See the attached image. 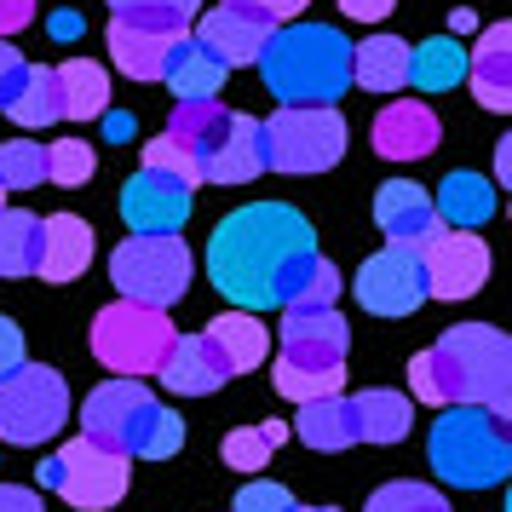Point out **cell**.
I'll use <instances>...</instances> for the list:
<instances>
[{
  "instance_id": "obj_50",
  "label": "cell",
  "mask_w": 512,
  "mask_h": 512,
  "mask_svg": "<svg viewBox=\"0 0 512 512\" xmlns=\"http://www.w3.org/2000/svg\"><path fill=\"white\" fill-rule=\"evenodd\" d=\"M75 29H81V18H75V12H58V18H52V35H58V41H70Z\"/></svg>"
},
{
  "instance_id": "obj_25",
  "label": "cell",
  "mask_w": 512,
  "mask_h": 512,
  "mask_svg": "<svg viewBox=\"0 0 512 512\" xmlns=\"http://www.w3.org/2000/svg\"><path fill=\"white\" fill-rule=\"evenodd\" d=\"M432 213L449 231H478V225L495 219V185L484 173H449L438 185V196H432Z\"/></svg>"
},
{
  "instance_id": "obj_21",
  "label": "cell",
  "mask_w": 512,
  "mask_h": 512,
  "mask_svg": "<svg viewBox=\"0 0 512 512\" xmlns=\"http://www.w3.org/2000/svg\"><path fill=\"white\" fill-rule=\"evenodd\" d=\"M466 81L484 110H512V24H489L478 47L466 52Z\"/></svg>"
},
{
  "instance_id": "obj_29",
  "label": "cell",
  "mask_w": 512,
  "mask_h": 512,
  "mask_svg": "<svg viewBox=\"0 0 512 512\" xmlns=\"http://www.w3.org/2000/svg\"><path fill=\"white\" fill-rule=\"evenodd\" d=\"M409 397L392 392V386H369V392L351 397V426H357V443H397L409 438Z\"/></svg>"
},
{
  "instance_id": "obj_3",
  "label": "cell",
  "mask_w": 512,
  "mask_h": 512,
  "mask_svg": "<svg viewBox=\"0 0 512 512\" xmlns=\"http://www.w3.org/2000/svg\"><path fill=\"white\" fill-rule=\"evenodd\" d=\"M81 432L98 438L104 449H116V455H127V461H167L185 443V420L173 415L167 403H156V392L144 380L116 374V380H104V386L87 392Z\"/></svg>"
},
{
  "instance_id": "obj_28",
  "label": "cell",
  "mask_w": 512,
  "mask_h": 512,
  "mask_svg": "<svg viewBox=\"0 0 512 512\" xmlns=\"http://www.w3.org/2000/svg\"><path fill=\"white\" fill-rule=\"evenodd\" d=\"M351 81L363 93H403L409 87V41L369 35L363 47H351Z\"/></svg>"
},
{
  "instance_id": "obj_42",
  "label": "cell",
  "mask_w": 512,
  "mask_h": 512,
  "mask_svg": "<svg viewBox=\"0 0 512 512\" xmlns=\"http://www.w3.org/2000/svg\"><path fill=\"white\" fill-rule=\"evenodd\" d=\"M294 507H300V501H294L282 484H265V478L242 484L236 489V501H231V512H294Z\"/></svg>"
},
{
  "instance_id": "obj_35",
  "label": "cell",
  "mask_w": 512,
  "mask_h": 512,
  "mask_svg": "<svg viewBox=\"0 0 512 512\" xmlns=\"http://www.w3.org/2000/svg\"><path fill=\"white\" fill-rule=\"evenodd\" d=\"M409 392L420 397V403H432V409H449V403H461V374H455V363H449V351L443 346H426L409 363Z\"/></svg>"
},
{
  "instance_id": "obj_22",
  "label": "cell",
  "mask_w": 512,
  "mask_h": 512,
  "mask_svg": "<svg viewBox=\"0 0 512 512\" xmlns=\"http://www.w3.org/2000/svg\"><path fill=\"white\" fill-rule=\"evenodd\" d=\"M265 173V156H259V121L231 110V127H225V139L213 144L208 156H202V179L213 185H248Z\"/></svg>"
},
{
  "instance_id": "obj_27",
  "label": "cell",
  "mask_w": 512,
  "mask_h": 512,
  "mask_svg": "<svg viewBox=\"0 0 512 512\" xmlns=\"http://www.w3.org/2000/svg\"><path fill=\"white\" fill-rule=\"evenodd\" d=\"M202 334H208L213 351L231 363V374L259 369V363H265V351H271V328L259 323L254 311H242V305H236V311H225V317H213Z\"/></svg>"
},
{
  "instance_id": "obj_44",
  "label": "cell",
  "mask_w": 512,
  "mask_h": 512,
  "mask_svg": "<svg viewBox=\"0 0 512 512\" xmlns=\"http://www.w3.org/2000/svg\"><path fill=\"white\" fill-rule=\"evenodd\" d=\"M35 24V0H0V41Z\"/></svg>"
},
{
  "instance_id": "obj_26",
  "label": "cell",
  "mask_w": 512,
  "mask_h": 512,
  "mask_svg": "<svg viewBox=\"0 0 512 512\" xmlns=\"http://www.w3.org/2000/svg\"><path fill=\"white\" fill-rule=\"evenodd\" d=\"M288 432H294L300 443H311L317 455H340V449H351V443H357V426H351V397L328 392V397L300 403V415H294Z\"/></svg>"
},
{
  "instance_id": "obj_46",
  "label": "cell",
  "mask_w": 512,
  "mask_h": 512,
  "mask_svg": "<svg viewBox=\"0 0 512 512\" xmlns=\"http://www.w3.org/2000/svg\"><path fill=\"white\" fill-rule=\"evenodd\" d=\"M18 81H24V58L0 41V110H6V98L18 93Z\"/></svg>"
},
{
  "instance_id": "obj_19",
  "label": "cell",
  "mask_w": 512,
  "mask_h": 512,
  "mask_svg": "<svg viewBox=\"0 0 512 512\" xmlns=\"http://www.w3.org/2000/svg\"><path fill=\"white\" fill-rule=\"evenodd\" d=\"M185 35L190 29H144V24H127V18H110V58L133 81H162L167 58Z\"/></svg>"
},
{
  "instance_id": "obj_11",
  "label": "cell",
  "mask_w": 512,
  "mask_h": 512,
  "mask_svg": "<svg viewBox=\"0 0 512 512\" xmlns=\"http://www.w3.org/2000/svg\"><path fill=\"white\" fill-rule=\"evenodd\" d=\"M127 455H116V449H104L98 438H70L52 461L35 466V478H41V489H58L70 507L81 512H104L116 507L121 495H127Z\"/></svg>"
},
{
  "instance_id": "obj_12",
  "label": "cell",
  "mask_w": 512,
  "mask_h": 512,
  "mask_svg": "<svg viewBox=\"0 0 512 512\" xmlns=\"http://www.w3.org/2000/svg\"><path fill=\"white\" fill-rule=\"evenodd\" d=\"M420 277H426V300H472L489 282L484 236L438 225V236L420 248Z\"/></svg>"
},
{
  "instance_id": "obj_38",
  "label": "cell",
  "mask_w": 512,
  "mask_h": 512,
  "mask_svg": "<svg viewBox=\"0 0 512 512\" xmlns=\"http://www.w3.org/2000/svg\"><path fill=\"white\" fill-rule=\"evenodd\" d=\"M202 0H110V12L144 29H190Z\"/></svg>"
},
{
  "instance_id": "obj_2",
  "label": "cell",
  "mask_w": 512,
  "mask_h": 512,
  "mask_svg": "<svg viewBox=\"0 0 512 512\" xmlns=\"http://www.w3.org/2000/svg\"><path fill=\"white\" fill-rule=\"evenodd\" d=\"M254 64L282 104H340L351 87V41L334 24H277Z\"/></svg>"
},
{
  "instance_id": "obj_54",
  "label": "cell",
  "mask_w": 512,
  "mask_h": 512,
  "mask_svg": "<svg viewBox=\"0 0 512 512\" xmlns=\"http://www.w3.org/2000/svg\"><path fill=\"white\" fill-rule=\"evenodd\" d=\"M0 208H6V190H0Z\"/></svg>"
},
{
  "instance_id": "obj_49",
  "label": "cell",
  "mask_w": 512,
  "mask_h": 512,
  "mask_svg": "<svg viewBox=\"0 0 512 512\" xmlns=\"http://www.w3.org/2000/svg\"><path fill=\"white\" fill-rule=\"evenodd\" d=\"M104 133H110V139H133V116H110V110H104Z\"/></svg>"
},
{
  "instance_id": "obj_52",
  "label": "cell",
  "mask_w": 512,
  "mask_h": 512,
  "mask_svg": "<svg viewBox=\"0 0 512 512\" xmlns=\"http://www.w3.org/2000/svg\"><path fill=\"white\" fill-rule=\"evenodd\" d=\"M449 24H455V35H472V29H478V18H472V12H455Z\"/></svg>"
},
{
  "instance_id": "obj_10",
  "label": "cell",
  "mask_w": 512,
  "mask_h": 512,
  "mask_svg": "<svg viewBox=\"0 0 512 512\" xmlns=\"http://www.w3.org/2000/svg\"><path fill=\"white\" fill-rule=\"evenodd\" d=\"M438 346L449 351V363L461 374V403H478L489 415L507 420L512 409V346L495 323H461L443 328Z\"/></svg>"
},
{
  "instance_id": "obj_36",
  "label": "cell",
  "mask_w": 512,
  "mask_h": 512,
  "mask_svg": "<svg viewBox=\"0 0 512 512\" xmlns=\"http://www.w3.org/2000/svg\"><path fill=\"white\" fill-rule=\"evenodd\" d=\"M282 443H288V426H282V420H259V426L225 432L219 455H225V466H236V472H259V466H271V455H277Z\"/></svg>"
},
{
  "instance_id": "obj_18",
  "label": "cell",
  "mask_w": 512,
  "mask_h": 512,
  "mask_svg": "<svg viewBox=\"0 0 512 512\" xmlns=\"http://www.w3.org/2000/svg\"><path fill=\"white\" fill-rule=\"evenodd\" d=\"M438 139L443 127L432 116V104H420V98H397V104H386L374 116V150L386 162H420V156L438 150Z\"/></svg>"
},
{
  "instance_id": "obj_20",
  "label": "cell",
  "mask_w": 512,
  "mask_h": 512,
  "mask_svg": "<svg viewBox=\"0 0 512 512\" xmlns=\"http://www.w3.org/2000/svg\"><path fill=\"white\" fill-rule=\"evenodd\" d=\"M87 265H93V225L81 213H52V219H41V265H35V277L75 282Z\"/></svg>"
},
{
  "instance_id": "obj_33",
  "label": "cell",
  "mask_w": 512,
  "mask_h": 512,
  "mask_svg": "<svg viewBox=\"0 0 512 512\" xmlns=\"http://www.w3.org/2000/svg\"><path fill=\"white\" fill-rule=\"evenodd\" d=\"M41 265V219L24 208H0V277H35Z\"/></svg>"
},
{
  "instance_id": "obj_30",
  "label": "cell",
  "mask_w": 512,
  "mask_h": 512,
  "mask_svg": "<svg viewBox=\"0 0 512 512\" xmlns=\"http://www.w3.org/2000/svg\"><path fill=\"white\" fill-rule=\"evenodd\" d=\"M461 81H466V47L455 35H432V41L409 47V87H420V93H449Z\"/></svg>"
},
{
  "instance_id": "obj_41",
  "label": "cell",
  "mask_w": 512,
  "mask_h": 512,
  "mask_svg": "<svg viewBox=\"0 0 512 512\" xmlns=\"http://www.w3.org/2000/svg\"><path fill=\"white\" fill-rule=\"evenodd\" d=\"M144 167H156V173H173V179H185V185H202V167H196V156H190L185 144L173 139V133H162V139L144 144Z\"/></svg>"
},
{
  "instance_id": "obj_39",
  "label": "cell",
  "mask_w": 512,
  "mask_h": 512,
  "mask_svg": "<svg viewBox=\"0 0 512 512\" xmlns=\"http://www.w3.org/2000/svg\"><path fill=\"white\" fill-rule=\"evenodd\" d=\"M98 173V150L87 139H58V144H47V179L52 185H87Z\"/></svg>"
},
{
  "instance_id": "obj_40",
  "label": "cell",
  "mask_w": 512,
  "mask_h": 512,
  "mask_svg": "<svg viewBox=\"0 0 512 512\" xmlns=\"http://www.w3.org/2000/svg\"><path fill=\"white\" fill-rule=\"evenodd\" d=\"M363 512H449V501H443L432 484H409V478H397V484L374 489Z\"/></svg>"
},
{
  "instance_id": "obj_24",
  "label": "cell",
  "mask_w": 512,
  "mask_h": 512,
  "mask_svg": "<svg viewBox=\"0 0 512 512\" xmlns=\"http://www.w3.org/2000/svg\"><path fill=\"white\" fill-rule=\"evenodd\" d=\"M225 75H231V70H225V64H219L196 35H185V41L173 47V58H167L162 81H167V93L179 98V104H202V98H219Z\"/></svg>"
},
{
  "instance_id": "obj_16",
  "label": "cell",
  "mask_w": 512,
  "mask_h": 512,
  "mask_svg": "<svg viewBox=\"0 0 512 512\" xmlns=\"http://www.w3.org/2000/svg\"><path fill=\"white\" fill-rule=\"evenodd\" d=\"M374 225L386 236V248H409L420 254L438 236V213H432V190H420L415 179H392L374 190Z\"/></svg>"
},
{
  "instance_id": "obj_45",
  "label": "cell",
  "mask_w": 512,
  "mask_h": 512,
  "mask_svg": "<svg viewBox=\"0 0 512 512\" xmlns=\"http://www.w3.org/2000/svg\"><path fill=\"white\" fill-rule=\"evenodd\" d=\"M392 6H397V0H340V12L357 18V24H386V18H392Z\"/></svg>"
},
{
  "instance_id": "obj_1",
  "label": "cell",
  "mask_w": 512,
  "mask_h": 512,
  "mask_svg": "<svg viewBox=\"0 0 512 512\" xmlns=\"http://www.w3.org/2000/svg\"><path fill=\"white\" fill-rule=\"evenodd\" d=\"M317 248L311 219L288 202H248L219 219L208 236V282L242 311H271L277 305V277L288 259Z\"/></svg>"
},
{
  "instance_id": "obj_32",
  "label": "cell",
  "mask_w": 512,
  "mask_h": 512,
  "mask_svg": "<svg viewBox=\"0 0 512 512\" xmlns=\"http://www.w3.org/2000/svg\"><path fill=\"white\" fill-rule=\"evenodd\" d=\"M58 93H64V116L70 121H98L110 110V75H104V64L70 58V64H58Z\"/></svg>"
},
{
  "instance_id": "obj_31",
  "label": "cell",
  "mask_w": 512,
  "mask_h": 512,
  "mask_svg": "<svg viewBox=\"0 0 512 512\" xmlns=\"http://www.w3.org/2000/svg\"><path fill=\"white\" fill-rule=\"evenodd\" d=\"M6 116L18 121V127H52V121H64L58 70H47V64H24V81H18V93L6 98Z\"/></svg>"
},
{
  "instance_id": "obj_34",
  "label": "cell",
  "mask_w": 512,
  "mask_h": 512,
  "mask_svg": "<svg viewBox=\"0 0 512 512\" xmlns=\"http://www.w3.org/2000/svg\"><path fill=\"white\" fill-rule=\"evenodd\" d=\"M225 127H231V110H219L213 98H202V104H179L173 121H167V133L196 156V167H202V156H208L213 144L225 139Z\"/></svg>"
},
{
  "instance_id": "obj_4",
  "label": "cell",
  "mask_w": 512,
  "mask_h": 512,
  "mask_svg": "<svg viewBox=\"0 0 512 512\" xmlns=\"http://www.w3.org/2000/svg\"><path fill=\"white\" fill-rule=\"evenodd\" d=\"M426 461H432V472L443 484H455V489H495L512 466L507 420L478 409V403H449L432 420Z\"/></svg>"
},
{
  "instance_id": "obj_17",
  "label": "cell",
  "mask_w": 512,
  "mask_h": 512,
  "mask_svg": "<svg viewBox=\"0 0 512 512\" xmlns=\"http://www.w3.org/2000/svg\"><path fill=\"white\" fill-rule=\"evenodd\" d=\"M156 374H162L167 392L208 397V392H219V386L231 380V363L213 351L208 334H173V340H167V351H162V363H156Z\"/></svg>"
},
{
  "instance_id": "obj_51",
  "label": "cell",
  "mask_w": 512,
  "mask_h": 512,
  "mask_svg": "<svg viewBox=\"0 0 512 512\" xmlns=\"http://www.w3.org/2000/svg\"><path fill=\"white\" fill-rule=\"evenodd\" d=\"M495 173H501V185H507V173H512V150H507V139H501V150H495Z\"/></svg>"
},
{
  "instance_id": "obj_15",
  "label": "cell",
  "mask_w": 512,
  "mask_h": 512,
  "mask_svg": "<svg viewBox=\"0 0 512 512\" xmlns=\"http://www.w3.org/2000/svg\"><path fill=\"white\" fill-rule=\"evenodd\" d=\"M271 29H277L271 12H259L248 0H225V6H208V12L196 18V41H202L225 70H242V64H254L259 52H265Z\"/></svg>"
},
{
  "instance_id": "obj_43",
  "label": "cell",
  "mask_w": 512,
  "mask_h": 512,
  "mask_svg": "<svg viewBox=\"0 0 512 512\" xmlns=\"http://www.w3.org/2000/svg\"><path fill=\"white\" fill-rule=\"evenodd\" d=\"M18 363H24V328L12 317H0V374H12Z\"/></svg>"
},
{
  "instance_id": "obj_13",
  "label": "cell",
  "mask_w": 512,
  "mask_h": 512,
  "mask_svg": "<svg viewBox=\"0 0 512 512\" xmlns=\"http://www.w3.org/2000/svg\"><path fill=\"white\" fill-rule=\"evenodd\" d=\"M190 208H196V185L173 179V173H156V167H139L121 185V219H127L133 236H179Z\"/></svg>"
},
{
  "instance_id": "obj_48",
  "label": "cell",
  "mask_w": 512,
  "mask_h": 512,
  "mask_svg": "<svg viewBox=\"0 0 512 512\" xmlns=\"http://www.w3.org/2000/svg\"><path fill=\"white\" fill-rule=\"evenodd\" d=\"M248 6H259V12H271L277 24H294V18H300V12L311 6V0H248Z\"/></svg>"
},
{
  "instance_id": "obj_14",
  "label": "cell",
  "mask_w": 512,
  "mask_h": 512,
  "mask_svg": "<svg viewBox=\"0 0 512 512\" xmlns=\"http://www.w3.org/2000/svg\"><path fill=\"white\" fill-rule=\"evenodd\" d=\"M357 305L369 317H415L426 305V277H420V254L409 248H380V254L363 259L357 271Z\"/></svg>"
},
{
  "instance_id": "obj_23",
  "label": "cell",
  "mask_w": 512,
  "mask_h": 512,
  "mask_svg": "<svg viewBox=\"0 0 512 512\" xmlns=\"http://www.w3.org/2000/svg\"><path fill=\"white\" fill-rule=\"evenodd\" d=\"M340 271L334 259H323L317 248H305L300 259H288V271L277 277V305L282 311H317V305H334L340 300Z\"/></svg>"
},
{
  "instance_id": "obj_37",
  "label": "cell",
  "mask_w": 512,
  "mask_h": 512,
  "mask_svg": "<svg viewBox=\"0 0 512 512\" xmlns=\"http://www.w3.org/2000/svg\"><path fill=\"white\" fill-rule=\"evenodd\" d=\"M47 179V144L6 139L0 144V190H35Z\"/></svg>"
},
{
  "instance_id": "obj_53",
  "label": "cell",
  "mask_w": 512,
  "mask_h": 512,
  "mask_svg": "<svg viewBox=\"0 0 512 512\" xmlns=\"http://www.w3.org/2000/svg\"><path fill=\"white\" fill-rule=\"evenodd\" d=\"M294 512H340V507H294Z\"/></svg>"
},
{
  "instance_id": "obj_6",
  "label": "cell",
  "mask_w": 512,
  "mask_h": 512,
  "mask_svg": "<svg viewBox=\"0 0 512 512\" xmlns=\"http://www.w3.org/2000/svg\"><path fill=\"white\" fill-rule=\"evenodd\" d=\"M346 139L351 127L334 104H277V116L259 121V156L277 173H328Z\"/></svg>"
},
{
  "instance_id": "obj_47",
  "label": "cell",
  "mask_w": 512,
  "mask_h": 512,
  "mask_svg": "<svg viewBox=\"0 0 512 512\" xmlns=\"http://www.w3.org/2000/svg\"><path fill=\"white\" fill-rule=\"evenodd\" d=\"M0 512H47L41 507V495L24 484H0Z\"/></svg>"
},
{
  "instance_id": "obj_5",
  "label": "cell",
  "mask_w": 512,
  "mask_h": 512,
  "mask_svg": "<svg viewBox=\"0 0 512 512\" xmlns=\"http://www.w3.org/2000/svg\"><path fill=\"white\" fill-rule=\"evenodd\" d=\"M282 357H277V392L288 403H311L346 386V346L351 328L334 305L317 311H282Z\"/></svg>"
},
{
  "instance_id": "obj_8",
  "label": "cell",
  "mask_w": 512,
  "mask_h": 512,
  "mask_svg": "<svg viewBox=\"0 0 512 512\" xmlns=\"http://www.w3.org/2000/svg\"><path fill=\"white\" fill-rule=\"evenodd\" d=\"M173 334H179V328H173L167 311L139 305V300H116L93 317V357L110 374L144 380V374H156V363H162V351H167Z\"/></svg>"
},
{
  "instance_id": "obj_7",
  "label": "cell",
  "mask_w": 512,
  "mask_h": 512,
  "mask_svg": "<svg viewBox=\"0 0 512 512\" xmlns=\"http://www.w3.org/2000/svg\"><path fill=\"white\" fill-rule=\"evenodd\" d=\"M190 271H196V259H190L185 236H133L127 231V242L110 254V282L121 288V300L156 305V311L185 300Z\"/></svg>"
},
{
  "instance_id": "obj_9",
  "label": "cell",
  "mask_w": 512,
  "mask_h": 512,
  "mask_svg": "<svg viewBox=\"0 0 512 512\" xmlns=\"http://www.w3.org/2000/svg\"><path fill=\"white\" fill-rule=\"evenodd\" d=\"M70 420V386L64 374L47 363H18L12 374H0V438L6 443H47L64 432Z\"/></svg>"
}]
</instances>
